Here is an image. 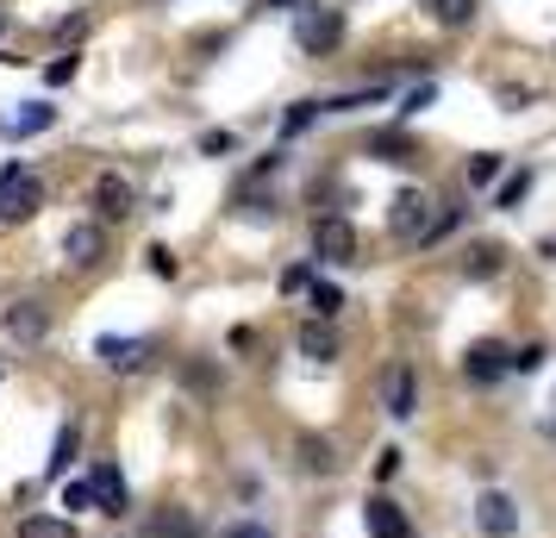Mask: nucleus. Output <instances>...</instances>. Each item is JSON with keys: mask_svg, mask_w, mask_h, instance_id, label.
I'll use <instances>...</instances> for the list:
<instances>
[{"mask_svg": "<svg viewBox=\"0 0 556 538\" xmlns=\"http://www.w3.org/2000/svg\"><path fill=\"white\" fill-rule=\"evenodd\" d=\"M38 207H45V182L31 176L26 163H7V170H0V220L20 226V220H31Z\"/></svg>", "mask_w": 556, "mask_h": 538, "instance_id": "f257e3e1", "label": "nucleus"}, {"mask_svg": "<svg viewBox=\"0 0 556 538\" xmlns=\"http://www.w3.org/2000/svg\"><path fill=\"white\" fill-rule=\"evenodd\" d=\"M294 38H301V51H306V57L338 51V38H344V13H331V7H313V13H301Z\"/></svg>", "mask_w": 556, "mask_h": 538, "instance_id": "f03ea898", "label": "nucleus"}, {"mask_svg": "<svg viewBox=\"0 0 556 538\" xmlns=\"http://www.w3.org/2000/svg\"><path fill=\"white\" fill-rule=\"evenodd\" d=\"M381 408L394 413V420H413V408H419V383H413L406 363H388V370H381Z\"/></svg>", "mask_w": 556, "mask_h": 538, "instance_id": "7ed1b4c3", "label": "nucleus"}, {"mask_svg": "<svg viewBox=\"0 0 556 538\" xmlns=\"http://www.w3.org/2000/svg\"><path fill=\"white\" fill-rule=\"evenodd\" d=\"M313 251L326 257V263H351L356 257V226L351 220H338V213H326V220L313 226Z\"/></svg>", "mask_w": 556, "mask_h": 538, "instance_id": "20e7f679", "label": "nucleus"}, {"mask_svg": "<svg viewBox=\"0 0 556 538\" xmlns=\"http://www.w3.org/2000/svg\"><path fill=\"white\" fill-rule=\"evenodd\" d=\"M463 376H469V383H501L506 376V345H494V338H476V345H469V351H463Z\"/></svg>", "mask_w": 556, "mask_h": 538, "instance_id": "39448f33", "label": "nucleus"}, {"mask_svg": "<svg viewBox=\"0 0 556 538\" xmlns=\"http://www.w3.org/2000/svg\"><path fill=\"white\" fill-rule=\"evenodd\" d=\"M388 226H394V238H426V226H431V201L419 195V188L394 195V213H388Z\"/></svg>", "mask_w": 556, "mask_h": 538, "instance_id": "423d86ee", "label": "nucleus"}, {"mask_svg": "<svg viewBox=\"0 0 556 538\" xmlns=\"http://www.w3.org/2000/svg\"><path fill=\"white\" fill-rule=\"evenodd\" d=\"M363 526H369V538H413V520H406L388 495H369V501H363Z\"/></svg>", "mask_w": 556, "mask_h": 538, "instance_id": "0eeeda50", "label": "nucleus"}, {"mask_svg": "<svg viewBox=\"0 0 556 538\" xmlns=\"http://www.w3.org/2000/svg\"><path fill=\"white\" fill-rule=\"evenodd\" d=\"M476 526L488 538H513V533H519V508H513L506 495H494V488H488V495L476 501Z\"/></svg>", "mask_w": 556, "mask_h": 538, "instance_id": "6e6552de", "label": "nucleus"}, {"mask_svg": "<svg viewBox=\"0 0 556 538\" xmlns=\"http://www.w3.org/2000/svg\"><path fill=\"white\" fill-rule=\"evenodd\" d=\"M94 358H101L106 370H119V376H131V370H144V358H151V345H144V338H101V345H94Z\"/></svg>", "mask_w": 556, "mask_h": 538, "instance_id": "1a4fd4ad", "label": "nucleus"}, {"mask_svg": "<svg viewBox=\"0 0 556 538\" xmlns=\"http://www.w3.org/2000/svg\"><path fill=\"white\" fill-rule=\"evenodd\" d=\"M88 495H94V508H101V513H113V520L126 513V476H119L113 463H101V470L88 476Z\"/></svg>", "mask_w": 556, "mask_h": 538, "instance_id": "9d476101", "label": "nucleus"}, {"mask_svg": "<svg viewBox=\"0 0 556 538\" xmlns=\"http://www.w3.org/2000/svg\"><path fill=\"white\" fill-rule=\"evenodd\" d=\"M56 120V107H45V101H26L20 113H7L0 120V138H31V132H45Z\"/></svg>", "mask_w": 556, "mask_h": 538, "instance_id": "9b49d317", "label": "nucleus"}, {"mask_svg": "<svg viewBox=\"0 0 556 538\" xmlns=\"http://www.w3.org/2000/svg\"><path fill=\"white\" fill-rule=\"evenodd\" d=\"M94 207H101V220H126L131 213V182L126 176H101L94 182Z\"/></svg>", "mask_w": 556, "mask_h": 538, "instance_id": "f8f14e48", "label": "nucleus"}, {"mask_svg": "<svg viewBox=\"0 0 556 538\" xmlns=\"http://www.w3.org/2000/svg\"><path fill=\"white\" fill-rule=\"evenodd\" d=\"M369 151H376L381 163H413V157H419V145H413L406 132H369Z\"/></svg>", "mask_w": 556, "mask_h": 538, "instance_id": "ddd939ff", "label": "nucleus"}, {"mask_svg": "<svg viewBox=\"0 0 556 538\" xmlns=\"http://www.w3.org/2000/svg\"><path fill=\"white\" fill-rule=\"evenodd\" d=\"M63 257H70L76 270H88V263L101 257V226H76L70 238H63Z\"/></svg>", "mask_w": 556, "mask_h": 538, "instance_id": "4468645a", "label": "nucleus"}, {"mask_svg": "<svg viewBox=\"0 0 556 538\" xmlns=\"http://www.w3.org/2000/svg\"><path fill=\"white\" fill-rule=\"evenodd\" d=\"M301 351L313 363H331V358H338V333H331L326 320H313V326H301Z\"/></svg>", "mask_w": 556, "mask_h": 538, "instance_id": "2eb2a0df", "label": "nucleus"}, {"mask_svg": "<svg viewBox=\"0 0 556 538\" xmlns=\"http://www.w3.org/2000/svg\"><path fill=\"white\" fill-rule=\"evenodd\" d=\"M419 7H426L431 20H438V26H469V20H476V0H419Z\"/></svg>", "mask_w": 556, "mask_h": 538, "instance_id": "dca6fc26", "label": "nucleus"}, {"mask_svg": "<svg viewBox=\"0 0 556 538\" xmlns=\"http://www.w3.org/2000/svg\"><path fill=\"white\" fill-rule=\"evenodd\" d=\"M20 538H76V526L51 520V513H31V520H20Z\"/></svg>", "mask_w": 556, "mask_h": 538, "instance_id": "f3484780", "label": "nucleus"}, {"mask_svg": "<svg viewBox=\"0 0 556 538\" xmlns=\"http://www.w3.org/2000/svg\"><path fill=\"white\" fill-rule=\"evenodd\" d=\"M301 463L313 470V476H331V470H338V458H331V445H326V438H313V433L301 438Z\"/></svg>", "mask_w": 556, "mask_h": 538, "instance_id": "a211bd4d", "label": "nucleus"}, {"mask_svg": "<svg viewBox=\"0 0 556 538\" xmlns=\"http://www.w3.org/2000/svg\"><path fill=\"white\" fill-rule=\"evenodd\" d=\"M501 270V245H476V251L463 257V276H476V283H488Z\"/></svg>", "mask_w": 556, "mask_h": 538, "instance_id": "6ab92c4d", "label": "nucleus"}, {"mask_svg": "<svg viewBox=\"0 0 556 538\" xmlns=\"http://www.w3.org/2000/svg\"><path fill=\"white\" fill-rule=\"evenodd\" d=\"M76 445H81V433H76V426H63V433H56V451H51V476H63V470L76 463Z\"/></svg>", "mask_w": 556, "mask_h": 538, "instance_id": "aec40b11", "label": "nucleus"}, {"mask_svg": "<svg viewBox=\"0 0 556 538\" xmlns=\"http://www.w3.org/2000/svg\"><path fill=\"white\" fill-rule=\"evenodd\" d=\"M156 538H201V526H194V520H188V513H163V520H156Z\"/></svg>", "mask_w": 556, "mask_h": 538, "instance_id": "412c9836", "label": "nucleus"}, {"mask_svg": "<svg viewBox=\"0 0 556 538\" xmlns=\"http://www.w3.org/2000/svg\"><path fill=\"white\" fill-rule=\"evenodd\" d=\"M306 295H313V313H319V320H331V313L344 308V295H338V283H313Z\"/></svg>", "mask_w": 556, "mask_h": 538, "instance_id": "4be33fe9", "label": "nucleus"}, {"mask_svg": "<svg viewBox=\"0 0 556 538\" xmlns=\"http://www.w3.org/2000/svg\"><path fill=\"white\" fill-rule=\"evenodd\" d=\"M526 195H531V170H519V176L501 182V195H494V201H501V207H519Z\"/></svg>", "mask_w": 556, "mask_h": 538, "instance_id": "5701e85b", "label": "nucleus"}, {"mask_svg": "<svg viewBox=\"0 0 556 538\" xmlns=\"http://www.w3.org/2000/svg\"><path fill=\"white\" fill-rule=\"evenodd\" d=\"M501 176V157L494 151H481V157H469V182H476V188H488V182Z\"/></svg>", "mask_w": 556, "mask_h": 538, "instance_id": "b1692460", "label": "nucleus"}, {"mask_svg": "<svg viewBox=\"0 0 556 538\" xmlns=\"http://www.w3.org/2000/svg\"><path fill=\"white\" fill-rule=\"evenodd\" d=\"M313 120H319V101H301V107H288V120H281V132L294 138V132H306Z\"/></svg>", "mask_w": 556, "mask_h": 538, "instance_id": "393cba45", "label": "nucleus"}, {"mask_svg": "<svg viewBox=\"0 0 556 538\" xmlns=\"http://www.w3.org/2000/svg\"><path fill=\"white\" fill-rule=\"evenodd\" d=\"M13 333H20V338H38V333H45V313L31 308V301H26V308H13Z\"/></svg>", "mask_w": 556, "mask_h": 538, "instance_id": "a878e982", "label": "nucleus"}, {"mask_svg": "<svg viewBox=\"0 0 556 538\" xmlns=\"http://www.w3.org/2000/svg\"><path fill=\"white\" fill-rule=\"evenodd\" d=\"M544 358H551L544 345H526V351H506V370H538Z\"/></svg>", "mask_w": 556, "mask_h": 538, "instance_id": "bb28decb", "label": "nucleus"}, {"mask_svg": "<svg viewBox=\"0 0 556 538\" xmlns=\"http://www.w3.org/2000/svg\"><path fill=\"white\" fill-rule=\"evenodd\" d=\"M45 82H51V88L76 82V57H56V63H45Z\"/></svg>", "mask_w": 556, "mask_h": 538, "instance_id": "cd10ccee", "label": "nucleus"}, {"mask_svg": "<svg viewBox=\"0 0 556 538\" xmlns=\"http://www.w3.org/2000/svg\"><path fill=\"white\" fill-rule=\"evenodd\" d=\"M63 508H76V513H88V508H94V495H88V483H70V488H63Z\"/></svg>", "mask_w": 556, "mask_h": 538, "instance_id": "c85d7f7f", "label": "nucleus"}, {"mask_svg": "<svg viewBox=\"0 0 556 538\" xmlns=\"http://www.w3.org/2000/svg\"><path fill=\"white\" fill-rule=\"evenodd\" d=\"M301 288H313V270H281V295H301Z\"/></svg>", "mask_w": 556, "mask_h": 538, "instance_id": "c756f323", "label": "nucleus"}, {"mask_svg": "<svg viewBox=\"0 0 556 538\" xmlns=\"http://www.w3.org/2000/svg\"><path fill=\"white\" fill-rule=\"evenodd\" d=\"M431 95H438V88H431V82H419V88L401 101V113H419V107H431Z\"/></svg>", "mask_w": 556, "mask_h": 538, "instance_id": "7c9ffc66", "label": "nucleus"}, {"mask_svg": "<svg viewBox=\"0 0 556 538\" xmlns=\"http://www.w3.org/2000/svg\"><path fill=\"white\" fill-rule=\"evenodd\" d=\"M151 270H156V276H176V257L163 251V245H151Z\"/></svg>", "mask_w": 556, "mask_h": 538, "instance_id": "2f4dec72", "label": "nucleus"}, {"mask_svg": "<svg viewBox=\"0 0 556 538\" xmlns=\"http://www.w3.org/2000/svg\"><path fill=\"white\" fill-rule=\"evenodd\" d=\"M231 538H269V533H263V526H238Z\"/></svg>", "mask_w": 556, "mask_h": 538, "instance_id": "473e14b6", "label": "nucleus"}, {"mask_svg": "<svg viewBox=\"0 0 556 538\" xmlns=\"http://www.w3.org/2000/svg\"><path fill=\"white\" fill-rule=\"evenodd\" d=\"M276 7H288V0H276Z\"/></svg>", "mask_w": 556, "mask_h": 538, "instance_id": "72a5a7b5", "label": "nucleus"}]
</instances>
